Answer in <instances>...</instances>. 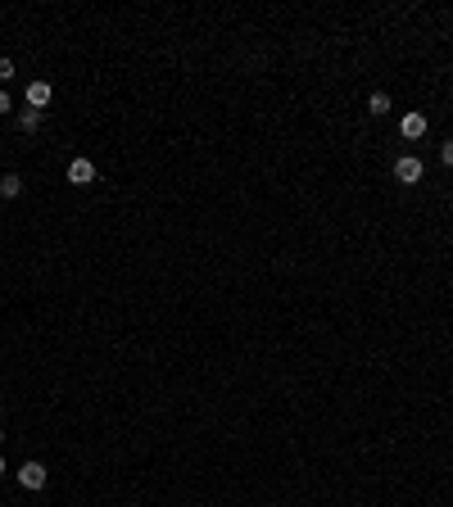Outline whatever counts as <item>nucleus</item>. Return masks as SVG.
Instances as JSON below:
<instances>
[{"label": "nucleus", "mask_w": 453, "mask_h": 507, "mask_svg": "<svg viewBox=\"0 0 453 507\" xmlns=\"http://www.w3.org/2000/svg\"><path fill=\"white\" fill-rule=\"evenodd\" d=\"M426 127H431V122H426V113H421V109H408V113L399 118V136H403V141L426 136Z\"/></svg>", "instance_id": "nucleus-1"}, {"label": "nucleus", "mask_w": 453, "mask_h": 507, "mask_svg": "<svg viewBox=\"0 0 453 507\" xmlns=\"http://www.w3.org/2000/svg\"><path fill=\"white\" fill-rule=\"evenodd\" d=\"M394 181H403V186L421 181V159L417 155H399V159H394Z\"/></svg>", "instance_id": "nucleus-2"}, {"label": "nucleus", "mask_w": 453, "mask_h": 507, "mask_svg": "<svg viewBox=\"0 0 453 507\" xmlns=\"http://www.w3.org/2000/svg\"><path fill=\"white\" fill-rule=\"evenodd\" d=\"M55 100V86L46 82V78H36V82H27V109H41L46 113V104Z\"/></svg>", "instance_id": "nucleus-3"}, {"label": "nucleus", "mask_w": 453, "mask_h": 507, "mask_svg": "<svg viewBox=\"0 0 453 507\" xmlns=\"http://www.w3.org/2000/svg\"><path fill=\"white\" fill-rule=\"evenodd\" d=\"M18 485H23V490H46V466L41 462H23L18 466Z\"/></svg>", "instance_id": "nucleus-4"}, {"label": "nucleus", "mask_w": 453, "mask_h": 507, "mask_svg": "<svg viewBox=\"0 0 453 507\" xmlns=\"http://www.w3.org/2000/svg\"><path fill=\"white\" fill-rule=\"evenodd\" d=\"M69 181H73V186H91V181H95V164L77 155L73 164H69Z\"/></svg>", "instance_id": "nucleus-5"}, {"label": "nucleus", "mask_w": 453, "mask_h": 507, "mask_svg": "<svg viewBox=\"0 0 453 507\" xmlns=\"http://www.w3.org/2000/svg\"><path fill=\"white\" fill-rule=\"evenodd\" d=\"M18 195H23V177H14V172L0 177V199H18Z\"/></svg>", "instance_id": "nucleus-6"}, {"label": "nucleus", "mask_w": 453, "mask_h": 507, "mask_svg": "<svg viewBox=\"0 0 453 507\" xmlns=\"http://www.w3.org/2000/svg\"><path fill=\"white\" fill-rule=\"evenodd\" d=\"M368 109H372V118L390 113V95H385V91H372V95H368Z\"/></svg>", "instance_id": "nucleus-7"}, {"label": "nucleus", "mask_w": 453, "mask_h": 507, "mask_svg": "<svg viewBox=\"0 0 453 507\" xmlns=\"http://www.w3.org/2000/svg\"><path fill=\"white\" fill-rule=\"evenodd\" d=\"M41 118H46L41 109H23V113H18V127H23V131H36V127H41Z\"/></svg>", "instance_id": "nucleus-8"}, {"label": "nucleus", "mask_w": 453, "mask_h": 507, "mask_svg": "<svg viewBox=\"0 0 453 507\" xmlns=\"http://www.w3.org/2000/svg\"><path fill=\"white\" fill-rule=\"evenodd\" d=\"M440 159H445V164L453 168V141H445V145H440Z\"/></svg>", "instance_id": "nucleus-9"}, {"label": "nucleus", "mask_w": 453, "mask_h": 507, "mask_svg": "<svg viewBox=\"0 0 453 507\" xmlns=\"http://www.w3.org/2000/svg\"><path fill=\"white\" fill-rule=\"evenodd\" d=\"M9 78H14V64H9V59H0V82H9Z\"/></svg>", "instance_id": "nucleus-10"}, {"label": "nucleus", "mask_w": 453, "mask_h": 507, "mask_svg": "<svg viewBox=\"0 0 453 507\" xmlns=\"http://www.w3.org/2000/svg\"><path fill=\"white\" fill-rule=\"evenodd\" d=\"M0 113H9V95L5 91H0Z\"/></svg>", "instance_id": "nucleus-11"}, {"label": "nucleus", "mask_w": 453, "mask_h": 507, "mask_svg": "<svg viewBox=\"0 0 453 507\" xmlns=\"http://www.w3.org/2000/svg\"><path fill=\"white\" fill-rule=\"evenodd\" d=\"M5 471H9V466H5V457H0V476H5Z\"/></svg>", "instance_id": "nucleus-12"}]
</instances>
